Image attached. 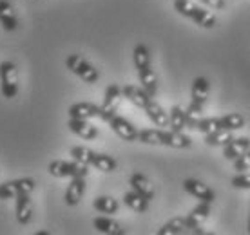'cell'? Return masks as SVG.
<instances>
[{"mask_svg": "<svg viewBox=\"0 0 250 235\" xmlns=\"http://www.w3.org/2000/svg\"><path fill=\"white\" fill-rule=\"evenodd\" d=\"M174 9L182 17H187V19L194 20L196 24L205 27V29H212L214 25H216V22H218L216 17H214V13L207 11L205 7L196 6L190 0H174Z\"/></svg>", "mask_w": 250, "mask_h": 235, "instance_id": "cell-1", "label": "cell"}, {"mask_svg": "<svg viewBox=\"0 0 250 235\" xmlns=\"http://www.w3.org/2000/svg\"><path fill=\"white\" fill-rule=\"evenodd\" d=\"M65 67L73 73V75H76L80 80H83L85 83H96L98 81V78H100V73L94 69L93 63H89L83 56L80 55H69L67 58H65Z\"/></svg>", "mask_w": 250, "mask_h": 235, "instance_id": "cell-2", "label": "cell"}, {"mask_svg": "<svg viewBox=\"0 0 250 235\" xmlns=\"http://www.w3.org/2000/svg\"><path fill=\"white\" fill-rule=\"evenodd\" d=\"M0 91L7 99L19 94V69L13 62L0 63Z\"/></svg>", "mask_w": 250, "mask_h": 235, "instance_id": "cell-3", "label": "cell"}, {"mask_svg": "<svg viewBox=\"0 0 250 235\" xmlns=\"http://www.w3.org/2000/svg\"><path fill=\"white\" fill-rule=\"evenodd\" d=\"M49 174L53 177H85L87 176V165L78 163V161H51L49 163Z\"/></svg>", "mask_w": 250, "mask_h": 235, "instance_id": "cell-4", "label": "cell"}, {"mask_svg": "<svg viewBox=\"0 0 250 235\" xmlns=\"http://www.w3.org/2000/svg\"><path fill=\"white\" fill-rule=\"evenodd\" d=\"M35 179L33 177H20V179L6 181L0 185V199H13L20 194H31L35 190Z\"/></svg>", "mask_w": 250, "mask_h": 235, "instance_id": "cell-5", "label": "cell"}, {"mask_svg": "<svg viewBox=\"0 0 250 235\" xmlns=\"http://www.w3.org/2000/svg\"><path fill=\"white\" fill-rule=\"evenodd\" d=\"M124 98L122 94V89H120L116 83H111V85L105 89V94H104V103L100 107V119L104 121H109L111 118L116 114L120 105V99Z\"/></svg>", "mask_w": 250, "mask_h": 235, "instance_id": "cell-6", "label": "cell"}, {"mask_svg": "<svg viewBox=\"0 0 250 235\" xmlns=\"http://www.w3.org/2000/svg\"><path fill=\"white\" fill-rule=\"evenodd\" d=\"M107 123H109V127H111V130H113L114 134L118 137H122L124 141H136L138 139V132H140V130H138L129 119H125V118L114 114Z\"/></svg>", "mask_w": 250, "mask_h": 235, "instance_id": "cell-7", "label": "cell"}, {"mask_svg": "<svg viewBox=\"0 0 250 235\" xmlns=\"http://www.w3.org/2000/svg\"><path fill=\"white\" fill-rule=\"evenodd\" d=\"M210 215V203H203L200 201V204L190 210L185 219H187V224H188V232H192V234H203V223H205L207 219Z\"/></svg>", "mask_w": 250, "mask_h": 235, "instance_id": "cell-8", "label": "cell"}, {"mask_svg": "<svg viewBox=\"0 0 250 235\" xmlns=\"http://www.w3.org/2000/svg\"><path fill=\"white\" fill-rule=\"evenodd\" d=\"M160 145L170 149H190L192 139L182 130H160Z\"/></svg>", "mask_w": 250, "mask_h": 235, "instance_id": "cell-9", "label": "cell"}, {"mask_svg": "<svg viewBox=\"0 0 250 235\" xmlns=\"http://www.w3.org/2000/svg\"><path fill=\"white\" fill-rule=\"evenodd\" d=\"M183 188L187 194H190L192 197H196L198 201H203V203H214V199H216V194H214L212 188H208L205 183H201L198 179H185L183 181Z\"/></svg>", "mask_w": 250, "mask_h": 235, "instance_id": "cell-10", "label": "cell"}, {"mask_svg": "<svg viewBox=\"0 0 250 235\" xmlns=\"http://www.w3.org/2000/svg\"><path fill=\"white\" fill-rule=\"evenodd\" d=\"M67 127L73 134H76V136L82 137V139H96V137H98V129H96L93 123H89V119H76V118H71Z\"/></svg>", "mask_w": 250, "mask_h": 235, "instance_id": "cell-11", "label": "cell"}, {"mask_svg": "<svg viewBox=\"0 0 250 235\" xmlns=\"http://www.w3.org/2000/svg\"><path fill=\"white\" fill-rule=\"evenodd\" d=\"M69 118L76 119H91V118H100V107L91 103V101H78L69 107Z\"/></svg>", "mask_w": 250, "mask_h": 235, "instance_id": "cell-12", "label": "cell"}, {"mask_svg": "<svg viewBox=\"0 0 250 235\" xmlns=\"http://www.w3.org/2000/svg\"><path fill=\"white\" fill-rule=\"evenodd\" d=\"M122 94H124V98H127L131 101L132 105L140 107V109H144L150 99H152V96L145 91L144 87H138V85H125L122 89Z\"/></svg>", "mask_w": 250, "mask_h": 235, "instance_id": "cell-13", "label": "cell"}, {"mask_svg": "<svg viewBox=\"0 0 250 235\" xmlns=\"http://www.w3.org/2000/svg\"><path fill=\"white\" fill-rule=\"evenodd\" d=\"M144 111H145V114H147V118H149L156 127H162V129L169 127V112L163 111V107L160 105L158 101L150 99L149 103L144 107Z\"/></svg>", "mask_w": 250, "mask_h": 235, "instance_id": "cell-14", "label": "cell"}, {"mask_svg": "<svg viewBox=\"0 0 250 235\" xmlns=\"http://www.w3.org/2000/svg\"><path fill=\"white\" fill-rule=\"evenodd\" d=\"M129 185H131V188L134 190V192L142 194L145 199H152L154 197V186H152V183L149 181V177L147 176H144V174L140 172H134L129 177Z\"/></svg>", "mask_w": 250, "mask_h": 235, "instance_id": "cell-15", "label": "cell"}, {"mask_svg": "<svg viewBox=\"0 0 250 235\" xmlns=\"http://www.w3.org/2000/svg\"><path fill=\"white\" fill-rule=\"evenodd\" d=\"M247 150H250V137H234L223 147V156L225 159L234 161L236 157L243 156Z\"/></svg>", "mask_w": 250, "mask_h": 235, "instance_id": "cell-16", "label": "cell"}, {"mask_svg": "<svg viewBox=\"0 0 250 235\" xmlns=\"http://www.w3.org/2000/svg\"><path fill=\"white\" fill-rule=\"evenodd\" d=\"M17 206H15V214H17V221L20 224H27L33 217V203L29 194H20L17 196Z\"/></svg>", "mask_w": 250, "mask_h": 235, "instance_id": "cell-17", "label": "cell"}, {"mask_svg": "<svg viewBox=\"0 0 250 235\" xmlns=\"http://www.w3.org/2000/svg\"><path fill=\"white\" fill-rule=\"evenodd\" d=\"M85 194V177H73L65 190V203L69 206H76Z\"/></svg>", "mask_w": 250, "mask_h": 235, "instance_id": "cell-18", "label": "cell"}, {"mask_svg": "<svg viewBox=\"0 0 250 235\" xmlns=\"http://www.w3.org/2000/svg\"><path fill=\"white\" fill-rule=\"evenodd\" d=\"M0 24L6 31H17L19 20L9 0H0Z\"/></svg>", "mask_w": 250, "mask_h": 235, "instance_id": "cell-19", "label": "cell"}, {"mask_svg": "<svg viewBox=\"0 0 250 235\" xmlns=\"http://www.w3.org/2000/svg\"><path fill=\"white\" fill-rule=\"evenodd\" d=\"M208 91H210V83H208V80L203 78V76H198V78L192 81V89H190V96H192L194 103L205 105L207 98H208Z\"/></svg>", "mask_w": 250, "mask_h": 235, "instance_id": "cell-20", "label": "cell"}, {"mask_svg": "<svg viewBox=\"0 0 250 235\" xmlns=\"http://www.w3.org/2000/svg\"><path fill=\"white\" fill-rule=\"evenodd\" d=\"M138 78H140V83H142V87H144L150 96H156V93H158V76H156V73H154L152 65L140 69V71H138Z\"/></svg>", "mask_w": 250, "mask_h": 235, "instance_id": "cell-21", "label": "cell"}, {"mask_svg": "<svg viewBox=\"0 0 250 235\" xmlns=\"http://www.w3.org/2000/svg\"><path fill=\"white\" fill-rule=\"evenodd\" d=\"M124 204L127 208H131L132 212H136V214H145V212L149 210V199H145L142 194L134 192V190L125 194Z\"/></svg>", "mask_w": 250, "mask_h": 235, "instance_id": "cell-22", "label": "cell"}, {"mask_svg": "<svg viewBox=\"0 0 250 235\" xmlns=\"http://www.w3.org/2000/svg\"><path fill=\"white\" fill-rule=\"evenodd\" d=\"M93 224H94V228H96V232H100V234H105V235L125 234L124 228H122L114 219H111V217H96L93 221Z\"/></svg>", "mask_w": 250, "mask_h": 235, "instance_id": "cell-23", "label": "cell"}, {"mask_svg": "<svg viewBox=\"0 0 250 235\" xmlns=\"http://www.w3.org/2000/svg\"><path fill=\"white\" fill-rule=\"evenodd\" d=\"M188 224L185 217H174L169 223H165L162 228L158 230V235H178V234H187Z\"/></svg>", "mask_w": 250, "mask_h": 235, "instance_id": "cell-24", "label": "cell"}, {"mask_svg": "<svg viewBox=\"0 0 250 235\" xmlns=\"http://www.w3.org/2000/svg\"><path fill=\"white\" fill-rule=\"evenodd\" d=\"M93 206L96 212L105 214V215H111V214H116V212H118L120 203L114 197H109V196H98V197L93 201Z\"/></svg>", "mask_w": 250, "mask_h": 235, "instance_id": "cell-25", "label": "cell"}, {"mask_svg": "<svg viewBox=\"0 0 250 235\" xmlns=\"http://www.w3.org/2000/svg\"><path fill=\"white\" fill-rule=\"evenodd\" d=\"M96 170H100V172H114L116 170V167H118V163H116V159L114 157H111V156L107 154H98V152H94V157H93V163H91Z\"/></svg>", "mask_w": 250, "mask_h": 235, "instance_id": "cell-26", "label": "cell"}, {"mask_svg": "<svg viewBox=\"0 0 250 235\" xmlns=\"http://www.w3.org/2000/svg\"><path fill=\"white\" fill-rule=\"evenodd\" d=\"M234 136H232V130L219 129L216 132H210V134H205V143L210 145V147H225L227 143L232 141Z\"/></svg>", "mask_w": 250, "mask_h": 235, "instance_id": "cell-27", "label": "cell"}, {"mask_svg": "<svg viewBox=\"0 0 250 235\" xmlns=\"http://www.w3.org/2000/svg\"><path fill=\"white\" fill-rule=\"evenodd\" d=\"M132 62H134V67L138 71L150 65V51L145 43H138L136 47H134V51H132Z\"/></svg>", "mask_w": 250, "mask_h": 235, "instance_id": "cell-28", "label": "cell"}, {"mask_svg": "<svg viewBox=\"0 0 250 235\" xmlns=\"http://www.w3.org/2000/svg\"><path fill=\"white\" fill-rule=\"evenodd\" d=\"M203 118V105H198L190 101V105L185 109V125L187 129H198V123Z\"/></svg>", "mask_w": 250, "mask_h": 235, "instance_id": "cell-29", "label": "cell"}, {"mask_svg": "<svg viewBox=\"0 0 250 235\" xmlns=\"http://www.w3.org/2000/svg\"><path fill=\"white\" fill-rule=\"evenodd\" d=\"M169 127L170 130H183L185 125V109L182 105H174L169 112Z\"/></svg>", "mask_w": 250, "mask_h": 235, "instance_id": "cell-30", "label": "cell"}, {"mask_svg": "<svg viewBox=\"0 0 250 235\" xmlns=\"http://www.w3.org/2000/svg\"><path fill=\"white\" fill-rule=\"evenodd\" d=\"M219 119H221V129L225 130H238L245 127V118L241 114H238V112L227 114V116L219 118Z\"/></svg>", "mask_w": 250, "mask_h": 235, "instance_id": "cell-31", "label": "cell"}, {"mask_svg": "<svg viewBox=\"0 0 250 235\" xmlns=\"http://www.w3.org/2000/svg\"><path fill=\"white\" fill-rule=\"evenodd\" d=\"M69 154L73 156V159L78 161V163H83V165H91L94 157V150L87 149V147H73L69 150Z\"/></svg>", "mask_w": 250, "mask_h": 235, "instance_id": "cell-32", "label": "cell"}, {"mask_svg": "<svg viewBox=\"0 0 250 235\" xmlns=\"http://www.w3.org/2000/svg\"><path fill=\"white\" fill-rule=\"evenodd\" d=\"M221 129V119L219 118H201L198 123V130L201 134H210Z\"/></svg>", "mask_w": 250, "mask_h": 235, "instance_id": "cell-33", "label": "cell"}, {"mask_svg": "<svg viewBox=\"0 0 250 235\" xmlns=\"http://www.w3.org/2000/svg\"><path fill=\"white\" fill-rule=\"evenodd\" d=\"M138 139L147 145H160V129H144L138 132Z\"/></svg>", "mask_w": 250, "mask_h": 235, "instance_id": "cell-34", "label": "cell"}, {"mask_svg": "<svg viewBox=\"0 0 250 235\" xmlns=\"http://www.w3.org/2000/svg\"><path fill=\"white\" fill-rule=\"evenodd\" d=\"M232 186L239 188V190H250V174L249 172H239L238 176L232 177Z\"/></svg>", "mask_w": 250, "mask_h": 235, "instance_id": "cell-35", "label": "cell"}, {"mask_svg": "<svg viewBox=\"0 0 250 235\" xmlns=\"http://www.w3.org/2000/svg\"><path fill=\"white\" fill-rule=\"evenodd\" d=\"M234 170L236 172H249L250 170V150H247L243 156L234 159Z\"/></svg>", "mask_w": 250, "mask_h": 235, "instance_id": "cell-36", "label": "cell"}, {"mask_svg": "<svg viewBox=\"0 0 250 235\" xmlns=\"http://www.w3.org/2000/svg\"><path fill=\"white\" fill-rule=\"evenodd\" d=\"M200 2L208 7H212V9H223L227 6L225 0H200Z\"/></svg>", "mask_w": 250, "mask_h": 235, "instance_id": "cell-37", "label": "cell"}, {"mask_svg": "<svg viewBox=\"0 0 250 235\" xmlns=\"http://www.w3.org/2000/svg\"><path fill=\"white\" fill-rule=\"evenodd\" d=\"M249 234H250V217H249Z\"/></svg>", "mask_w": 250, "mask_h": 235, "instance_id": "cell-38", "label": "cell"}]
</instances>
